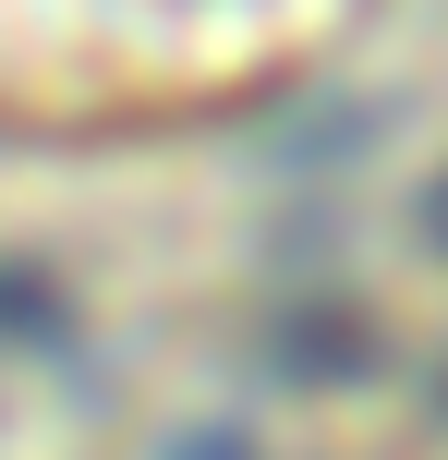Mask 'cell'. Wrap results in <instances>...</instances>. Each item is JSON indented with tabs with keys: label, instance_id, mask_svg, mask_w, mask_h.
I'll list each match as a JSON object with an SVG mask.
<instances>
[{
	"label": "cell",
	"instance_id": "1",
	"mask_svg": "<svg viewBox=\"0 0 448 460\" xmlns=\"http://www.w3.org/2000/svg\"><path fill=\"white\" fill-rule=\"evenodd\" d=\"M352 0H0V110L24 61V121L218 110L291 73Z\"/></svg>",
	"mask_w": 448,
	"mask_h": 460
}]
</instances>
